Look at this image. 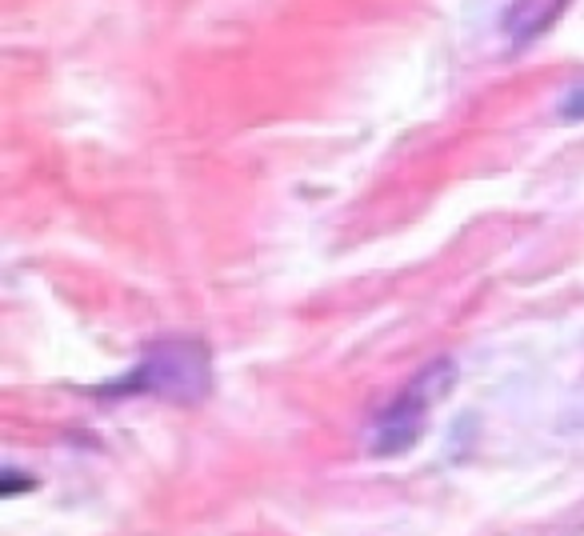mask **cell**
<instances>
[{
  "instance_id": "cell-1",
  "label": "cell",
  "mask_w": 584,
  "mask_h": 536,
  "mask_svg": "<svg viewBox=\"0 0 584 536\" xmlns=\"http://www.w3.org/2000/svg\"><path fill=\"white\" fill-rule=\"evenodd\" d=\"M121 388L169 404H200L212 392V357L200 340H161L145 352V361Z\"/></svg>"
},
{
  "instance_id": "cell-2",
  "label": "cell",
  "mask_w": 584,
  "mask_h": 536,
  "mask_svg": "<svg viewBox=\"0 0 584 536\" xmlns=\"http://www.w3.org/2000/svg\"><path fill=\"white\" fill-rule=\"evenodd\" d=\"M457 385V364L440 357L433 361L428 369L412 376L409 385L400 388L397 397L388 400V409L376 416L373 424V457H400V452H409L417 440L424 437V428H428V416H433V404L445 397L448 388Z\"/></svg>"
},
{
  "instance_id": "cell-3",
  "label": "cell",
  "mask_w": 584,
  "mask_h": 536,
  "mask_svg": "<svg viewBox=\"0 0 584 536\" xmlns=\"http://www.w3.org/2000/svg\"><path fill=\"white\" fill-rule=\"evenodd\" d=\"M560 4H564V0H517V4L505 9L500 28H505L509 40H529V37H536L540 28H548V21L560 13Z\"/></svg>"
},
{
  "instance_id": "cell-4",
  "label": "cell",
  "mask_w": 584,
  "mask_h": 536,
  "mask_svg": "<svg viewBox=\"0 0 584 536\" xmlns=\"http://www.w3.org/2000/svg\"><path fill=\"white\" fill-rule=\"evenodd\" d=\"M560 121H584V85H572L557 104Z\"/></svg>"
}]
</instances>
